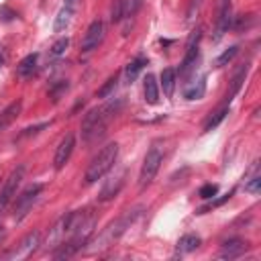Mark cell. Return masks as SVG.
<instances>
[{"label":"cell","instance_id":"obj_10","mask_svg":"<svg viewBox=\"0 0 261 261\" xmlns=\"http://www.w3.org/2000/svg\"><path fill=\"white\" fill-rule=\"evenodd\" d=\"M125 178H127V169H125V167H123V169H118V171H114V176L102 186L98 200H102V202L112 200V198L120 192V188L125 186Z\"/></svg>","mask_w":261,"mask_h":261},{"label":"cell","instance_id":"obj_14","mask_svg":"<svg viewBox=\"0 0 261 261\" xmlns=\"http://www.w3.org/2000/svg\"><path fill=\"white\" fill-rule=\"evenodd\" d=\"M23 110V102L21 100H14L12 104H8V106L2 110V114H0V133H2L6 127H10L16 118H19Z\"/></svg>","mask_w":261,"mask_h":261},{"label":"cell","instance_id":"obj_30","mask_svg":"<svg viewBox=\"0 0 261 261\" xmlns=\"http://www.w3.org/2000/svg\"><path fill=\"white\" fill-rule=\"evenodd\" d=\"M259 188H261V176H255L251 182L245 184V192H249V194H259Z\"/></svg>","mask_w":261,"mask_h":261},{"label":"cell","instance_id":"obj_21","mask_svg":"<svg viewBox=\"0 0 261 261\" xmlns=\"http://www.w3.org/2000/svg\"><path fill=\"white\" fill-rule=\"evenodd\" d=\"M204 92H206V78L202 76L196 84H192L190 88L184 90V96H186L188 100H200V98L204 96Z\"/></svg>","mask_w":261,"mask_h":261},{"label":"cell","instance_id":"obj_31","mask_svg":"<svg viewBox=\"0 0 261 261\" xmlns=\"http://www.w3.org/2000/svg\"><path fill=\"white\" fill-rule=\"evenodd\" d=\"M120 19H123V0H114V4H112V21L118 23Z\"/></svg>","mask_w":261,"mask_h":261},{"label":"cell","instance_id":"obj_1","mask_svg":"<svg viewBox=\"0 0 261 261\" xmlns=\"http://www.w3.org/2000/svg\"><path fill=\"white\" fill-rule=\"evenodd\" d=\"M120 106H123V100H116V102H108L100 108H94L86 114L84 123H82V137L86 143H92L98 141V139L106 133V127L110 120L118 114Z\"/></svg>","mask_w":261,"mask_h":261},{"label":"cell","instance_id":"obj_33","mask_svg":"<svg viewBox=\"0 0 261 261\" xmlns=\"http://www.w3.org/2000/svg\"><path fill=\"white\" fill-rule=\"evenodd\" d=\"M0 14H4V16H2V19H4V21H10V19H12V16H16V14H14V12H10V10L6 8V6H2V8H0Z\"/></svg>","mask_w":261,"mask_h":261},{"label":"cell","instance_id":"obj_19","mask_svg":"<svg viewBox=\"0 0 261 261\" xmlns=\"http://www.w3.org/2000/svg\"><path fill=\"white\" fill-rule=\"evenodd\" d=\"M147 63V59L145 57H137V59H133L127 67H125V78H127V82L129 84H133L135 80H137V76L141 74V69H143V65Z\"/></svg>","mask_w":261,"mask_h":261},{"label":"cell","instance_id":"obj_12","mask_svg":"<svg viewBox=\"0 0 261 261\" xmlns=\"http://www.w3.org/2000/svg\"><path fill=\"white\" fill-rule=\"evenodd\" d=\"M74 147H76V137H74V133H67V135L61 139V141H59L57 151H55V157H53L55 169H61V167L67 163V159H69V155H72Z\"/></svg>","mask_w":261,"mask_h":261},{"label":"cell","instance_id":"obj_11","mask_svg":"<svg viewBox=\"0 0 261 261\" xmlns=\"http://www.w3.org/2000/svg\"><path fill=\"white\" fill-rule=\"evenodd\" d=\"M102 37H104V23L100 19H96L88 27L86 35H84V39H82V51H84V53H88V51L96 49L102 43Z\"/></svg>","mask_w":261,"mask_h":261},{"label":"cell","instance_id":"obj_23","mask_svg":"<svg viewBox=\"0 0 261 261\" xmlns=\"http://www.w3.org/2000/svg\"><path fill=\"white\" fill-rule=\"evenodd\" d=\"M245 76H247V65L245 67H241L239 72H237V76L233 78V86H231V90L227 92V104L233 100V96L239 92V88H241V84H243V80H245Z\"/></svg>","mask_w":261,"mask_h":261},{"label":"cell","instance_id":"obj_28","mask_svg":"<svg viewBox=\"0 0 261 261\" xmlns=\"http://www.w3.org/2000/svg\"><path fill=\"white\" fill-rule=\"evenodd\" d=\"M202 2L204 0H190V6H188V21H194L200 8H202Z\"/></svg>","mask_w":261,"mask_h":261},{"label":"cell","instance_id":"obj_2","mask_svg":"<svg viewBox=\"0 0 261 261\" xmlns=\"http://www.w3.org/2000/svg\"><path fill=\"white\" fill-rule=\"evenodd\" d=\"M116 157H118V143H108V145H104V147L94 155V159L90 161L88 169H86L84 182H86V184H94V182H98L100 178H104V173H108V171L112 169V165L116 163Z\"/></svg>","mask_w":261,"mask_h":261},{"label":"cell","instance_id":"obj_35","mask_svg":"<svg viewBox=\"0 0 261 261\" xmlns=\"http://www.w3.org/2000/svg\"><path fill=\"white\" fill-rule=\"evenodd\" d=\"M2 61H4V59H2V57H0V65H2Z\"/></svg>","mask_w":261,"mask_h":261},{"label":"cell","instance_id":"obj_7","mask_svg":"<svg viewBox=\"0 0 261 261\" xmlns=\"http://www.w3.org/2000/svg\"><path fill=\"white\" fill-rule=\"evenodd\" d=\"M23 178H25V165H19L16 169L10 171V176H8V180H6L4 188H2V192H0V214L6 210V206L12 200V196H16V188L21 186Z\"/></svg>","mask_w":261,"mask_h":261},{"label":"cell","instance_id":"obj_6","mask_svg":"<svg viewBox=\"0 0 261 261\" xmlns=\"http://www.w3.org/2000/svg\"><path fill=\"white\" fill-rule=\"evenodd\" d=\"M41 192H43V186L41 184H33V186H29L25 190L19 198H16V204H14V220L16 222L23 220L29 214V210L33 208V204L37 202V198H39Z\"/></svg>","mask_w":261,"mask_h":261},{"label":"cell","instance_id":"obj_9","mask_svg":"<svg viewBox=\"0 0 261 261\" xmlns=\"http://www.w3.org/2000/svg\"><path fill=\"white\" fill-rule=\"evenodd\" d=\"M41 245V233L39 231H33L29 233L19 245H16L14 251L8 253V259H14V261H21V259H29L35 251H37V247Z\"/></svg>","mask_w":261,"mask_h":261},{"label":"cell","instance_id":"obj_24","mask_svg":"<svg viewBox=\"0 0 261 261\" xmlns=\"http://www.w3.org/2000/svg\"><path fill=\"white\" fill-rule=\"evenodd\" d=\"M227 114H229V108H227V106H222V108H220L218 112H214V114H212L210 118H208V123L204 125V131L208 133V131L216 129V127H218V125L222 123V120H224V116H227Z\"/></svg>","mask_w":261,"mask_h":261},{"label":"cell","instance_id":"obj_17","mask_svg":"<svg viewBox=\"0 0 261 261\" xmlns=\"http://www.w3.org/2000/svg\"><path fill=\"white\" fill-rule=\"evenodd\" d=\"M37 53H31V55H27L25 59H21V63L16 65V76L19 78H29V76H33V72H35V67H37Z\"/></svg>","mask_w":261,"mask_h":261},{"label":"cell","instance_id":"obj_29","mask_svg":"<svg viewBox=\"0 0 261 261\" xmlns=\"http://www.w3.org/2000/svg\"><path fill=\"white\" fill-rule=\"evenodd\" d=\"M67 47H69V39L67 37H61L59 41L53 43V47H51V53H53V55H61Z\"/></svg>","mask_w":261,"mask_h":261},{"label":"cell","instance_id":"obj_36","mask_svg":"<svg viewBox=\"0 0 261 261\" xmlns=\"http://www.w3.org/2000/svg\"><path fill=\"white\" fill-rule=\"evenodd\" d=\"M0 235H2V227H0Z\"/></svg>","mask_w":261,"mask_h":261},{"label":"cell","instance_id":"obj_32","mask_svg":"<svg viewBox=\"0 0 261 261\" xmlns=\"http://www.w3.org/2000/svg\"><path fill=\"white\" fill-rule=\"evenodd\" d=\"M65 90H67V82H61V84L57 86V88H53V90H51L49 94H51V98H53V100L57 102V100H59V96H61Z\"/></svg>","mask_w":261,"mask_h":261},{"label":"cell","instance_id":"obj_4","mask_svg":"<svg viewBox=\"0 0 261 261\" xmlns=\"http://www.w3.org/2000/svg\"><path fill=\"white\" fill-rule=\"evenodd\" d=\"M161 161H163V147L159 141L151 143L145 159H143V165H141V173H139V188H147L155 176H157V171L161 167Z\"/></svg>","mask_w":261,"mask_h":261},{"label":"cell","instance_id":"obj_16","mask_svg":"<svg viewBox=\"0 0 261 261\" xmlns=\"http://www.w3.org/2000/svg\"><path fill=\"white\" fill-rule=\"evenodd\" d=\"M161 82V88H163V94L167 96V98H171L173 96V88H176V69L173 67H165L163 72H161V78H159Z\"/></svg>","mask_w":261,"mask_h":261},{"label":"cell","instance_id":"obj_18","mask_svg":"<svg viewBox=\"0 0 261 261\" xmlns=\"http://www.w3.org/2000/svg\"><path fill=\"white\" fill-rule=\"evenodd\" d=\"M72 16H74V8H67V6H63V8L57 12V16H55L53 31H55V33H61V31H65V29H67V25L72 23Z\"/></svg>","mask_w":261,"mask_h":261},{"label":"cell","instance_id":"obj_15","mask_svg":"<svg viewBox=\"0 0 261 261\" xmlns=\"http://www.w3.org/2000/svg\"><path fill=\"white\" fill-rule=\"evenodd\" d=\"M143 94H145L147 104H157V102H159V86H157V80H155L153 74H147V76H145Z\"/></svg>","mask_w":261,"mask_h":261},{"label":"cell","instance_id":"obj_3","mask_svg":"<svg viewBox=\"0 0 261 261\" xmlns=\"http://www.w3.org/2000/svg\"><path fill=\"white\" fill-rule=\"evenodd\" d=\"M86 210H76V212H67L63 214L55 224H53V229L49 231V237H47V247H59L61 243H65L69 237H72V233L76 231L78 227V222L84 218Z\"/></svg>","mask_w":261,"mask_h":261},{"label":"cell","instance_id":"obj_8","mask_svg":"<svg viewBox=\"0 0 261 261\" xmlns=\"http://www.w3.org/2000/svg\"><path fill=\"white\" fill-rule=\"evenodd\" d=\"M202 37V29L196 27L192 33H190V39L186 43V53H184V59L180 63V76H188V72L192 69V65L196 63L198 59V41Z\"/></svg>","mask_w":261,"mask_h":261},{"label":"cell","instance_id":"obj_26","mask_svg":"<svg viewBox=\"0 0 261 261\" xmlns=\"http://www.w3.org/2000/svg\"><path fill=\"white\" fill-rule=\"evenodd\" d=\"M116 86H118V76L114 74L112 78H108V82L102 86V88L98 90V98H108L114 90H116Z\"/></svg>","mask_w":261,"mask_h":261},{"label":"cell","instance_id":"obj_27","mask_svg":"<svg viewBox=\"0 0 261 261\" xmlns=\"http://www.w3.org/2000/svg\"><path fill=\"white\" fill-rule=\"evenodd\" d=\"M216 192H218V186L216 184H206V186H202L200 188V198L202 200H210V198H214L216 196Z\"/></svg>","mask_w":261,"mask_h":261},{"label":"cell","instance_id":"obj_5","mask_svg":"<svg viewBox=\"0 0 261 261\" xmlns=\"http://www.w3.org/2000/svg\"><path fill=\"white\" fill-rule=\"evenodd\" d=\"M137 216V210H133V212H127L123 218H118L116 222H112L110 227L104 231L102 235H100V239L96 241V247L92 249V251H100V249H104V247H108L112 241H116L120 235L125 233V229L129 227V222H133V218Z\"/></svg>","mask_w":261,"mask_h":261},{"label":"cell","instance_id":"obj_22","mask_svg":"<svg viewBox=\"0 0 261 261\" xmlns=\"http://www.w3.org/2000/svg\"><path fill=\"white\" fill-rule=\"evenodd\" d=\"M143 2H145V0H123V19L131 21L133 16L141 10Z\"/></svg>","mask_w":261,"mask_h":261},{"label":"cell","instance_id":"obj_34","mask_svg":"<svg viewBox=\"0 0 261 261\" xmlns=\"http://www.w3.org/2000/svg\"><path fill=\"white\" fill-rule=\"evenodd\" d=\"M78 2H80V0H65V6H67V8H76Z\"/></svg>","mask_w":261,"mask_h":261},{"label":"cell","instance_id":"obj_20","mask_svg":"<svg viewBox=\"0 0 261 261\" xmlns=\"http://www.w3.org/2000/svg\"><path fill=\"white\" fill-rule=\"evenodd\" d=\"M200 237L198 235H184L180 241H178V251L180 253H190L200 247Z\"/></svg>","mask_w":261,"mask_h":261},{"label":"cell","instance_id":"obj_13","mask_svg":"<svg viewBox=\"0 0 261 261\" xmlns=\"http://www.w3.org/2000/svg\"><path fill=\"white\" fill-rule=\"evenodd\" d=\"M247 249H249V243H247V241L233 239V241H227V243L222 245L218 257H220V259H235V257H239V255L245 253Z\"/></svg>","mask_w":261,"mask_h":261},{"label":"cell","instance_id":"obj_25","mask_svg":"<svg viewBox=\"0 0 261 261\" xmlns=\"http://www.w3.org/2000/svg\"><path fill=\"white\" fill-rule=\"evenodd\" d=\"M239 53V45H233V47H229L227 51H222V53L214 59V67H222V65H227L229 61H233V57Z\"/></svg>","mask_w":261,"mask_h":261}]
</instances>
